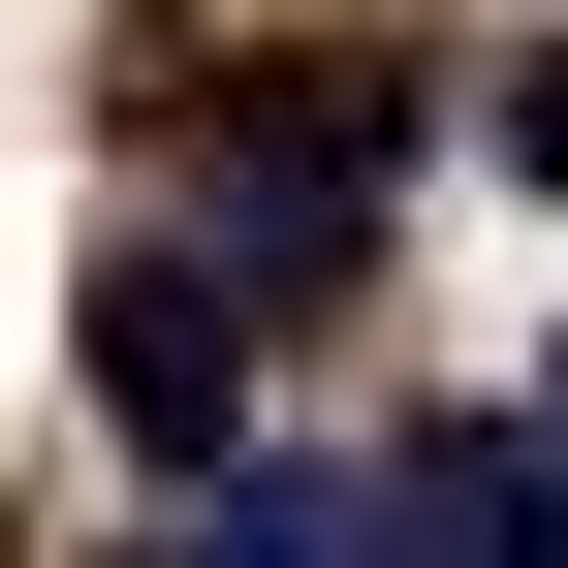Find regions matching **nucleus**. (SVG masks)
<instances>
[{"label":"nucleus","mask_w":568,"mask_h":568,"mask_svg":"<svg viewBox=\"0 0 568 568\" xmlns=\"http://www.w3.org/2000/svg\"><path fill=\"white\" fill-rule=\"evenodd\" d=\"M95 410H126V474H159V506L253 443V284L190 253V222H126V253H95Z\"/></svg>","instance_id":"obj_1"},{"label":"nucleus","mask_w":568,"mask_h":568,"mask_svg":"<svg viewBox=\"0 0 568 568\" xmlns=\"http://www.w3.org/2000/svg\"><path fill=\"white\" fill-rule=\"evenodd\" d=\"M379 190H410V95H379V63H284L253 159H222V284H347V253H379Z\"/></svg>","instance_id":"obj_2"},{"label":"nucleus","mask_w":568,"mask_h":568,"mask_svg":"<svg viewBox=\"0 0 568 568\" xmlns=\"http://www.w3.org/2000/svg\"><path fill=\"white\" fill-rule=\"evenodd\" d=\"M410 568H568V443H410Z\"/></svg>","instance_id":"obj_3"},{"label":"nucleus","mask_w":568,"mask_h":568,"mask_svg":"<svg viewBox=\"0 0 568 568\" xmlns=\"http://www.w3.org/2000/svg\"><path fill=\"white\" fill-rule=\"evenodd\" d=\"M159 568H410V506H347V474H190Z\"/></svg>","instance_id":"obj_4"},{"label":"nucleus","mask_w":568,"mask_h":568,"mask_svg":"<svg viewBox=\"0 0 568 568\" xmlns=\"http://www.w3.org/2000/svg\"><path fill=\"white\" fill-rule=\"evenodd\" d=\"M506 190H568V63H506Z\"/></svg>","instance_id":"obj_5"}]
</instances>
